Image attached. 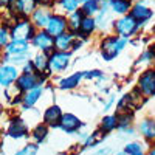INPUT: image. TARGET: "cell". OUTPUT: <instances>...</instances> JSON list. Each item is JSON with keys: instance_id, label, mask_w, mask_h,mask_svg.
I'll return each mask as SVG.
<instances>
[{"instance_id": "6da1fadb", "label": "cell", "mask_w": 155, "mask_h": 155, "mask_svg": "<svg viewBox=\"0 0 155 155\" xmlns=\"http://www.w3.org/2000/svg\"><path fill=\"white\" fill-rule=\"evenodd\" d=\"M127 44V39L120 36H109L101 42V56L104 61H113L121 51L124 50Z\"/></svg>"}, {"instance_id": "7a4b0ae2", "label": "cell", "mask_w": 155, "mask_h": 155, "mask_svg": "<svg viewBox=\"0 0 155 155\" xmlns=\"http://www.w3.org/2000/svg\"><path fill=\"white\" fill-rule=\"evenodd\" d=\"M115 31L118 33L120 37H124V39H129L130 36H134L138 28H140V23L130 16V14H124L121 19H118L115 22Z\"/></svg>"}, {"instance_id": "3957f363", "label": "cell", "mask_w": 155, "mask_h": 155, "mask_svg": "<svg viewBox=\"0 0 155 155\" xmlns=\"http://www.w3.org/2000/svg\"><path fill=\"white\" fill-rule=\"evenodd\" d=\"M36 34V27L27 19L20 22H16L9 28V36L11 39H20V41H31L33 36Z\"/></svg>"}, {"instance_id": "277c9868", "label": "cell", "mask_w": 155, "mask_h": 155, "mask_svg": "<svg viewBox=\"0 0 155 155\" xmlns=\"http://www.w3.org/2000/svg\"><path fill=\"white\" fill-rule=\"evenodd\" d=\"M44 81L42 73H22L20 76H17L16 79V85L22 90V92H28L31 88H36L41 85V82Z\"/></svg>"}, {"instance_id": "5b68a950", "label": "cell", "mask_w": 155, "mask_h": 155, "mask_svg": "<svg viewBox=\"0 0 155 155\" xmlns=\"http://www.w3.org/2000/svg\"><path fill=\"white\" fill-rule=\"evenodd\" d=\"M31 44L33 47L39 48V50H42L44 53H53L54 51V37L53 36H50L47 31L41 30V31H36V34L33 36L31 39Z\"/></svg>"}, {"instance_id": "8992f818", "label": "cell", "mask_w": 155, "mask_h": 155, "mask_svg": "<svg viewBox=\"0 0 155 155\" xmlns=\"http://www.w3.org/2000/svg\"><path fill=\"white\" fill-rule=\"evenodd\" d=\"M48 62L51 71H64L70 65V53L68 51H53L48 58Z\"/></svg>"}, {"instance_id": "52a82bcc", "label": "cell", "mask_w": 155, "mask_h": 155, "mask_svg": "<svg viewBox=\"0 0 155 155\" xmlns=\"http://www.w3.org/2000/svg\"><path fill=\"white\" fill-rule=\"evenodd\" d=\"M138 88L144 96H155V70H146L138 79Z\"/></svg>"}, {"instance_id": "ba28073f", "label": "cell", "mask_w": 155, "mask_h": 155, "mask_svg": "<svg viewBox=\"0 0 155 155\" xmlns=\"http://www.w3.org/2000/svg\"><path fill=\"white\" fill-rule=\"evenodd\" d=\"M67 30V19L64 17V16H59V14H53V16H50V20L47 23V27H45V31L50 34V36H59L62 33H65Z\"/></svg>"}, {"instance_id": "9c48e42d", "label": "cell", "mask_w": 155, "mask_h": 155, "mask_svg": "<svg viewBox=\"0 0 155 155\" xmlns=\"http://www.w3.org/2000/svg\"><path fill=\"white\" fill-rule=\"evenodd\" d=\"M17 76H19V71L14 65H11V64L0 65V85H3V87L11 85L12 82H16Z\"/></svg>"}, {"instance_id": "30bf717a", "label": "cell", "mask_w": 155, "mask_h": 155, "mask_svg": "<svg viewBox=\"0 0 155 155\" xmlns=\"http://www.w3.org/2000/svg\"><path fill=\"white\" fill-rule=\"evenodd\" d=\"M76 39V34L74 33H62L59 36L54 37V50L56 51H68L71 47H73V42Z\"/></svg>"}, {"instance_id": "8fae6325", "label": "cell", "mask_w": 155, "mask_h": 155, "mask_svg": "<svg viewBox=\"0 0 155 155\" xmlns=\"http://www.w3.org/2000/svg\"><path fill=\"white\" fill-rule=\"evenodd\" d=\"M50 11L45 8V6H41V8H36L31 14V23L34 25L36 28H45L47 23L50 20Z\"/></svg>"}, {"instance_id": "7c38bea8", "label": "cell", "mask_w": 155, "mask_h": 155, "mask_svg": "<svg viewBox=\"0 0 155 155\" xmlns=\"http://www.w3.org/2000/svg\"><path fill=\"white\" fill-rule=\"evenodd\" d=\"M59 126L64 132H67V134H71V132H76L78 129H79L81 126V121L78 116L71 115V113H67V115H62V118L59 121Z\"/></svg>"}, {"instance_id": "4fadbf2b", "label": "cell", "mask_w": 155, "mask_h": 155, "mask_svg": "<svg viewBox=\"0 0 155 155\" xmlns=\"http://www.w3.org/2000/svg\"><path fill=\"white\" fill-rule=\"evenodd\" d=\"M129 14H130V16L141 25V23L147 22V20L153 16V12H152V9H149V8L144 6V5H135L134 8H130Z\"/></svg>"}, {"instance_id": "5bb4252c", "label": "cell", "mask_w": 155, "mask_h": 155, "mask_svg": "<svg viewBox=\"0 0 155 155\" xmlns=\"http://www.w3.org/2000/svg\"><path fill=\"white\" fill-rule=\"evenodd\" d=\"M28 41H20V39H11L8 45L5 47L6 54H23L28 53Z\"/></svg>"}, {"instance_id": "9a60e30c", "label": "cell", "mask_w": 155, "mask_h": 155, "mask_svg": "<svg viewBox=\"0 0 155 155\" xmlns=\"http://www.w3.org/2000/svg\"><path fill=\"white\" fill-rule=\"evenodd\" d=\"M96 30V20L90 16H84V19L81 20L79 25V30H78L76 36H81V37H88L93 31Z\"/></svg>"}, {"instance_id": "2e32d148", "label": "cell", "mask_w": 155, "mask_h": 155, "mask_svg": "<svg viewBox=\"0 0 155 155\" xmlns=\"http://www.w3.org/2000/svg\"><path fill=\"white\" fill-rule=\"evenodd\" d=\"M82 19H84V12L81 9H76V11L70 12V16L67 19V30L70 33L78 34V30H79V25H81Z\"/></svg>"}, {"instance_id": "e0dca14e", "label": "cell", "mask_w": 155, "mask_h": 155, "mask_svg": "<svg viewBox=\"0 0 155 155\" xmlns=\"http://www.w3.org/2000/svg\"><path fill=\"white\" fill-rule=\"evenodd\" d=\"M61 118H62V112H61L59 106H51L44 113V121H45V124H50V126H58Z\"/></svg>"}, {"instance_id": "ac0fdd59", "label": "cell", "mask_w": 155, "mask_h": 155, "mask_svg": "<svg viewBox=\"0 0 155 155\" xmlns=\"http://www.w3.org/2000/svg\"><path fill=\"white\" fill-rule=\"evenodd\" d=\"M109 5H110V9L113 12L121 14V16L127 14V12L130 11V8H132V2H130V0H110Z\"/></svg>"}, {"instance_id": "d6986e66", "label": "cell", "mask_w": 155, "mask_h": 155, "mask_svg": "<svg viewBox=\"0 0 155 155\" xmlns=\"http://www.w3.org/2000/svg\"><path fill=\"white\" fill-rule=\"evenodd\" d=\"M8 134L12 138H20L27 134V126H25V123L20 118H16V120H12V123L8 129Z\"/></svg>"}, {"instance_id": "ffe728a7", "label": "cell", "mask_w": 155, "mask_h": 155, "mask_svg": "<svg viewBox=\"0 0 155 155\" xmlns=\"http://www.w3.org/2000/svg\"><path fill=\"white\" fill-rule=\"evenodd\" d=\"M33 64H34L36 71H39V73H47V71L50 70L48 56H47V53H44V51H42V53H37V54L34 56Z\"/></svg>"}, {"instance_id": "44dd1931", "label": "cell", "mask_w": 155, "mask_h": 155, "mask_svg": "<svg viewBox=\"0 0 155 155\" xmlns=\"http://www.w3.org/2000/svg\"><path fill=\"white\" fill-rule=\"evenodd\" d=\"M41 95H42V88H41V85L36 87V88L28 90V92L23 95V99H22L23 107H25V109H28V107L34 106V102L39 99V96H41Z\"/></svg>"}, {"instance_id": "7402d4cb", "label": "cell", "mask_w": 155, "mask_h": 155, "mask_svg": "<svg viewBox=\"0 0 155 155\" xmlns=\"http://www.w3.org/2000/svg\"><path fill=\"white\" fill-rule=\"evenodd\" d=\"M84 78V73H74L68 78H64V79H61L59 82V88L62 90H70V88H74L78 84L81 82V79Z\"/></svg>"}, {"instance_id": "603a6c76", "label": "cell", "mask_w": 155, "mask_h": 155, "mask_svg": "<svg viewBox=\"0 0 155 155\" xmlns=\"http://www.w3.org/2000/svg\"><path fill=\"white\" fill-rule=\"evenodd\" d=\"M99 9H101V0H84V5L81 8L84 16H90V17L98 14Z\"/></svg>"}, {"instance_id": "cb8c5ba5", "label": "cell", "mask_w": 155, "mask_h": 155, "mask_svg": "<svg viewBox=\"0 0 155 155\" xmlns=\"http://www.w3.org/2000/svg\"><path fill=\"white\" fill-rule=\"evenodd\" d=\"M36 8H37L36 0H19V11H20V16L23 17H28L30 14H33Z\"/></svg>"}, {"instance_id": "d4e9b609", "label": "cell", "mask_w": 155, "mask_h": 155, "mask_svg": "<svg viewBox=\"0 0 155 155\" xmlns=\"http://www.w3.org/2000/svg\"><path fill=\"white\" fill-rule=\"evenodd\" d=\"M140 130L147 140H155V121L153 120H144L140 126Z\"/></svg>"}, {"instance_id": "484cf974", "label": "cell", "mask_w": 155, "mask_h": 155, "mask_svg": "<svg viewBox=\"0 0 155 155\" xmlns=\"http://www.w3.org/2000/svg\"><path fill=\"white\" fill-rule=\"evenodd\" d=\"M61 6L65 12H73L79 6V0H61Z\"/></svg>"}, {"instance_id": "4316f807", "label": "cell", "mask_w": 155, "mask_h": 155, "mask_svg": "<svg viewBox=\"0 0 155 155\" xmlns=\"http://www.w3.org/2000/svg\"><path fill=\"white\" fill-rule=\"evenodd\" d=\"M116 126V116H106L104 120H102V124H101V129L104 132H110L113 130Z\"/></svg>"}, {"instance_id": "83f0119b", "label": "cell", "mask_w": 155, "mask_h": 155, "mask_svg": "<svg viewBox=\"0 0 155 155\" xmlns=\"http://www.w3.org/2000/svg\"><path fill=\"white\" fill-rule=\"evenodd\" d=\"M126 153L127 155H144L143 149H141V146L138 143H129L126 146Z\"/></svg>"}, {"instance_id": "f1b7e54d", "label": "cell", "mask_w": 155, "mask_h": 155, "mask_svg": "<svg viewBox=\"0 0 155 155\" xmlns=\"http://www.w3.org/2000/svg\"><path fill=\"white\" fill-rule=\"evenodd\" d=\"M9 30L6 27H0V50L5 48L9 42Z\"/></svg>"}, {"instance_id": "f546056e", "label": "cell", "mask_w": 155, "mask_h": 155, "mask_svg": "<svg viewBox=\"0 0 155 155\" xmlns=\"http://www.w3.org/2000/svg\"><path fill=\"white\" fill-rule=\"evenodd\" d=\"M33 137L37 140V141H42L45 137H47V127L45 126H37L36 129H34V132H33Z\"/></svg>"}, {"instance_id": "4dcf8cb0", "label": "cell", "mask_w": 155, "mask_h": 155, "mask_svg": "<svg viewBox=\"0 0 155 155\" xmlns=\"http://www.w3.org/2000/svg\"><path fill=\"white\" fill-rule=\"evenodd\" d=\"M36 152H37V147L34 144H30V146H27L25 149L19 150L16 155H36Z\"/></svg>"}, {"instance_id": "1f68e13d", "label": "cell", "mask_w": 155, "mask_h": 155, "mask_svg": "<svg viewBox=\"0 0 155 155\" xmlns=\"http://www.w3.org/2000/svg\"><path fill=\"white\" fill-rule=\"evenodd\" d=\"M130 120H132V115L124 113V115L120 116V118H116V124H120L121 127H124V126H127L129 123H130Z\"/></svg>"}, {"instance_id": "d6a6232c", "label": "cell", "mask_w": 155, "mask_h": 155, "mask_svg": "<svg viewBox=\"0 0 155 155\" xmlns=\"http://www.w3.org/2000/svg\"><path fill=\"white\" fill-rule=\"evenodd\" d=\"M141 62H150L152 59H155V51L153 50H147L146 53H143L141 54Z\"/></svg>"}, {"instance_id": "836d02e7", "label": "cell", "mask_w": 155, "mask_h": 155, "mask_svg": "<svg viewBox=\"0 0 155 155\" xmlns=\"http://www.w3.org/2000/svg\"><path fill=\"white\" fill-rule=\"evenodd\" d=\"M101 132H96V134H93L92 137H88V140L85 141V146H92V144H96L98 141L101 140V135H99Z\"/></svg>"}, {"instance_id": "e575fe53", "label": "cell", "mask_w": 155, "mask_h": 155, "mask_svg": "<svg viewBox=\"0 0 155 155\" xmlns=\"http://www.w3.org/2000/svg\"><path fill=\"white\" fill-rule=\"evenodd\" d=\"M23 73H36V68H34V64H33V61H27L23 64V70H22Z\"/></svg>"}, {"instance_id": "d590c367", "label": "cell", "mask_w": 155, "mask_h": 155, "mask_svg": "<svg viewBox=\"0 0 155 155\" xmlns=\"http://www.w3.org/2000/svg\"><path fill=\"white\" fill-rule=\"evenodd\" d=\"M101 74H102L101 70H92V71L84 73V78H87V79H92V78H99Z\"/></svg>"}, {"instance_id": "8d00e7d4", "label": "cell", "mask_w": 155, "mask_h": 155, "mask_svg": "<svg viewBox=\"0 0 155 155\" xmlns=\"http://www.w3.org/2000/svg\"><path fill=\"white\" fill-rule=\"evenodd\" d=\"M11 0H0V6H8Z\"/></svg>"}, {"instance_id": "74e56055", "label": "cell", "mask_w": 155, "mask_h": 155, "mask_svg": "<svg viewBox=\"0 0 155 155\" xmlns=\"http://www.w3.org/2000/svg\"><path fill=\"white\" fill-rule=\"evenodd\" d=\"M149 155H155V147H153V149L150 150V153H149Z\"/></svg>"}, {"instance_id": "f35d334b", "label": "cell", "mask_w": 155, "mask_h": 155, "mask_svg": "<svg viewBox=\"0 0 155 155\" xmlns=\"http://www.w3.org/2000/svg\"><path fill=\"white\" fill-rule=\"evenodd\" d=\"M116 155H127V153H126V152H118Z\"/></svg>"}, {"instance_id": "ab89813d", "label": "cell", "mask_w": 155, "mask_h": 155, "mask_svg": "<svg viewBox=\"0 0 155 155\" xmlns=\"http://www.w3.org/2000/svg\"><path fill=\"white\" fill-rule=\"evenodd\" d=\"M153 70H155V68H153Z\"/></svg>"}]
</instances>
